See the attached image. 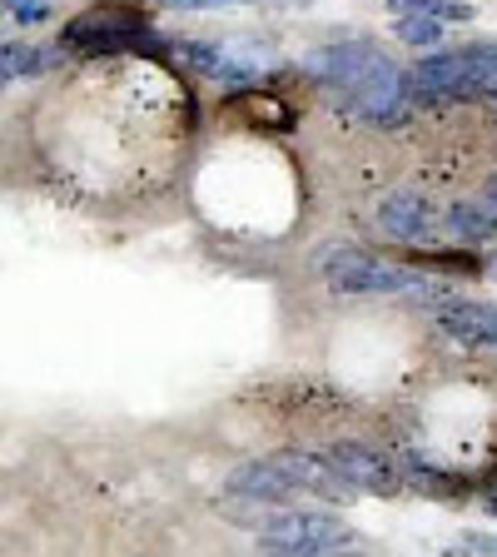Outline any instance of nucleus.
Masks as SVG:
<instances>
[{
  "label": "nucleus",
  "mask_w": 497,
  "mask_h": 557,
  "mask_svg": "<svg viewBox=\"0 0 497 557\" xmlns=\"http://www.w3.org/2000/svg\"><path fill=\"white\" fill-rule=\"evenodd\" d=\"M319 274L334 294L348 299H398V294H418V299H443L452 294L458 278H443L423 264H398V259H378L373 249L359 244H338L319 259Z\"/></svg>",
  "instance_id": "f257e3e1"
},
{
  "label": "nucleus",
  "mask_w": 497,
  "mask_h": 557,
  "mask_svg": "<svg viewBox=\"0 0 497 557\" xmlns=\"http://www.w3.org/2000/svg\"><path fill=\"white\" fill-rule=\"evenodd\" d=\"M60 46L75 55H164L170 40L150 30V11L139 0H95L65 21Z\"/></svg>",
  "instance_id": "f03ea898"
},
{
  "label": "nucleus",
  "mask_w": 497,
  "mask_h": 557,
  "mask_svg": "<svg viewBox=\"0 0 497 557\" xmlns=\"http://www.w3.org/2000/svg\"><path fill=\"white\" fill-rule=\"evenodd\" d=\"M334 110L344 120H359L373 129H398L413 115V85H408V70H398L394 60L373 50L344 85H334Z\"/></svg>",
  "instance_id": "7ed1b4c3"
},
{
  "label": "nucleus",
  "mask_w": 497,
  "mask_h": 557,
  "mask_svg": "<svg viewBox=\"0 0 497 557\" xmlns=\"http://www.w3.org/2000/svg\"><path fill=\"white\" fill-rule=\"evenodd\" d=\"M348 543H353V528L328 508H299V503L259 508V547H274V553H338Z\"/></svg>",
  "instance_id": "20e7f679"
},
{
  "label": "nucleus",
  "mask_w": 497,
  "mask_h": 557,
  "mask_svg": "<svg viewBox=\"0 0 497 557\" xmlns=\"http://www.w3.org/2000/svg\"><path fill=\"white\" fill-rule=\"evenodd\" d=\"M174 55L204 81H220L229 90L259 85L269 70H278V50L264 40H174Z\"/></svg>",
  "instance_id": "39448f33"
},
{
  "label": "nucleus",
  "mask_w": 497,
  "mask_h": 557,
  "mask_svg": "<svg viewBox=\"0 0 497 557\" xmlns=\"http://www.w3.org/2000/svg\"><path fill=\"white\" fill-rule=\"evenodd\" d=\"M324 458L348 478V483L359 487V493H378V498H394L398 487H403V468L388 458V453L369 448V443H353V438H338L324 448Z\"/></svg>",
  "instance_id": "423d86ee"
},
{
  "label": "nucleus",
  "mask_w": 497,
  "mask_h": 557,
  "mask_svg": "<svg viewBox=\"0 0 497 557\" xmlns=\"http://www.w3.org/2000/svg\"><path fill=\"white\" fill-rule=\"evenodd\" d=\"M224 493L239 503H254V508H284V503H299L303 487L289 478V468L278 463L274 453L269 458H249L224 478Z\"/></svg>",
  "instance_id": "0eeeda50"
},
{
  "label": "nucleus",
  "mask_w": 497,
  "mask_h": 557,
  "mask_svg": "<svg viewBox=\"0 0 497 557\" xmlns=\"http://www.w3.org/2000/svg\"><path fill=\"white\" fill-rule=\"evenodd\" d=\"M433 319L448 338L468 348H487L497 354V304L493 299H458V294H443L433 299Z\"/></svg>",
  "instance_id": "6e6552de"
},
{
  "label": "nucleus",
  "mask_w": 497,
  "mask_h": 557,
  "mask_svg": "<svg viewBox=\"0 0 497 557\" xmlns=\"http://www.w3.org/2000/svg\"><path fill=\"white\" fill-rule=\"evenodd\" d=\"M220 110L229 120H239V125H249V129H269V135H289V129L299 125L294 104L284 100V95L264 90V85H239V90H229Z\"/></svg>",
  "instance_id": "1a4fd4ad"
},
{
  "label": "nucleus",
  "mask_w": 497,
  "mask_h": 557,
  "mask_svg": "<svg viewBox=\"0 0 497 557\" xmlns=\"http://www.w3.org/2000/svg\"><path fill=\"white\" fill-rule=\"evenodd\" d=\"M378 230L388 234V239H403V244H433V234H438V214H433V205L418 189H394L388 199H378Z\"/></svg>",
  "instance_id": "9d476101"
},
{
  "label": "nucleus",
  "mask_w": 497,
  "mask_h": 557,
  "mask_svg": "<svg viewBox=\"0 0 497 557\" xmlns=\"http://www.w3.org/2000/svg\"><path fill=\"white\" fill-rule=\"evenodd\" d=\"M278 463L289 468V478L309 493V498H319V503H353L359 498V487L348 483L344 473H338L328 458H319V453H299V448H278L274 453Z\"/></svg>",
  "instance_id": "9b49d317"
},
{
  "label": "nucleus",
  "mask_w": 497,
  "mask_h": 557,
  "mask_svg": "<svg viewBox=\"0 0 497 557\" xmlns=\"http://www.w3.org/2000/svg\"><path fill=\"white\" fill-rule=\"evenodd\" d=\"M65 65V46H25V40H0V90L11 81H30V75H50Z\"/></svg>",
  "instance_id": "f8f14e48"
},
{
  "label": "nucleus",
  "mask_w": 497,
  "mask_h": 557,
  "mask_svg": "<svg viewBox=\"0 0 497 557\" xmlns=\"http://www.w3.org/2000/svg\"><path fill=\"white\" fill-rule=\"evenodd\" d=\"M443 224H448V234L458 244H493L497 239V209L487 205V199H452Z\"/></svg>",
  "instance_id": "ddd939ff"
},
{
  "label": "nucleus",
  "mask_w": 497,
  "mask_h": 557,
  "mask_svg": "<svg viewBox=\"0 0 497 557\" xmlns=\"http://www.w3.org/2000/svg\"><path fill=\"white\" fill-rule=\"evenodd\" d=\"M413 264H423V269H438V274H483V259L477 255H468V249H413Z\"/></svg>",
  "instance_id": "4468645a"
},
{
  "label": "nucleus",
  "mask_w": 497,
  "mask_h": 557,
  "mask_svg": "<svg viewBox=\"0 0 497 557\" xmlns=\"http://www.w3.org/2000/svg\"><path fill=\"white\" fill-rule=\"evenodd\" d=\"M394 35L413 50H433L443 46V21H433V15H394Z\"/></svg>",
  "instance_id": "2eb2a0df"
},
{
  "label": "nucleus",
  "mask_w": 497,
  "mask_h": 557,
  "mask_svg": "<svg viewBox=\"0 0 497 557\" xmlns=\"http://www.w3.org/2000/svg\"><path fill=\"white\" fill-rule=\"evenodd\" d=\"M0 15H11L21 25H40L55 15V0H0Z\"/></svg>",
  "instance_id": "dca6fc26"
},
{
  "label": "nucleus",
  "mask_w": 497,
  "mask_h": 557,
  "mask_svg": "<svg viewBox=\"0 0 497 557\" xmlns=\"http://www.w3.org/2000/svg\"><path fill=\"white\" fill-rule=\"evenodd\" d=\"M170 11H229V5H249V0H164Z\"/></svg>",
  "instance_id": "f3484780"
},
{
  "label": "nucleus",
  "mask_w": 497,
  "mask_h": 557,
  "mask_svg": "<svg viewBox=\"0 0 497 557\" xmlns=\"http://www.w3.org/2000/svg\"><path fill=\"white\" fill-rule=\"evenodd\" d=\"M458 547H473V553H497V537H487V533H468Z\"/></svg>",
  "instance_id": "a211bd4d"
},
{
  "label": "nucleus",
  "mask_w": 497,
  "mask_h": 557,
  "mask_svg": "<svg viewBox=\"0 0 497 557\" xmlns=\"http://www.w3.org/2000/svg\"><path fill=\"white\" fill-rule=\"evenodd\" d=\"M483 199L497 209V174H493V180H487V185H483Z\"/></svg>",
  "instance_id": "6ab92c4d"
},
{
  "label": "nucleus",
  "mask_w": 497,
  "mask_h": 557,
  "mask_svg": "<svg viewBox=\"0 0 497 557\" xmlns=\"http://www.w3.org/2000/svg\"><path fill=\"white\" fill-rule=\"evenodd\" d=\"M483 503H487V512H493V518H497V487H493V493H487Z\"/></svg>",
  "instance_id": "aec40b11"
},
{
  "label": "nucleus",
  "mask_w": 497,
  "mask_h": 557,
  "mask_svg": "<svg viewBox=\"0 0 497 557\" xmlns=\"http://www.w3.org/2000/svg\"><path fill=\"white\" fill-rule=\"evenodd\" d=\"M483 269H487V274H493V278H497V249H493V259H487V264H483Z\"/></svg>",
  "instance_id": "412c9836"
}]
</instances>
